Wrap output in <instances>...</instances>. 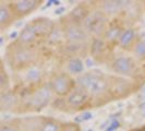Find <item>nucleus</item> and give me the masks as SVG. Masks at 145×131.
Listing matches in <instances>:
<instances>
[{"label": "nucleus", "instance_id": "6ab92c4d", "mask_svg": "<svg viewBox=\"0 0 145 131\" xmlns=\"http://www.w3.org/2000/svg\"><path fill=\"white\" fill-rule=\"evenodd\" d=\"M94 5L96 9L111 20L120 15L127 5V0H98L94 1Z\"/></svg>", "mask_w": 145, "mask_h": 131}, {"label": "nucleus", "instance_id": "c756f323", "mask_svg": "<svg viewBox=\"0 0 145 131\" xmlns=\"http://www.w3.org/2000/svg\"><path fill=\"white\" fill-rule=\"evenodd\" d=\"M141 3H142V8H143V11H144V15H145V0H142Z\"/></svg>", "mask_w": 145, "mask_h": 131}, {"label": "nucleus", "instance_id": "f03ea898", "mask_svg": "<svg viewBox=\"0 0 145 131\" xmlns=\"http://www.w3.org/2000/svg\"><path fill=\"white\" fill-rule=\"evenodd\" d=\"M76 84L83 87L92 98L93 108H98L111 103L108 94L109 73L99 69L86 70L75 78Z\"/></svg>", "mask_w": 145, "mask_h": 131}, {"label": "nucleus", "instance_id": "393cba45", "mask_svg": "<svg viewBox=\"0 0 145 131\" xmlns=\"http://www.w3.org/2000/svg\"><path fill=\"white\" fill-rule=\"evenodd\" d=\"M131 55L138 60V64L145 65V37H141L138 39Z\"/></svg>", "mask_w": 145, "mask_h": 131}, {"label": "nucleus", "instance_id": "c85d7f7f", "mask_svg": "<svg viewBox=\"0 0 145 131\" xmlns=\"http://www.w3.org/2000/svg\"><path fill=\"white\" fill-rule=\"evenodd\" d=\"M129 131H145V124H141V126H138V127H134V128L130 129Z\"/></svg>", "mask_w": 145, "mask_h": 131}, {"label": "nucleus", "instance_id": "5701e85b", "mask_svg": "<svg viewBox=\"0 0 145 131\" xmlns=\"http://www.w3.org/2000/svg\"><path fill=\"white\" fill-rule=\"evenodd\" d=\"M61 120L49 116H44L38 131H59L62 126Z\"/></svg>", "mask_w": 145, "mask_h": 131}, {"label": "nucleus", "instance_id": "4468645a", "mask_svg": "<svg viewBox=\"0 0 145 131\" xmlns=\"http://www.w3.org/2000/svg\"><path fill=\"white\" fill-rule=\"evenodd\" d=\"M27 23L34 31L39 43L44 46L46 41L48 39V37L50 36V34L52 33V31L56 28L57 21L52 20L48 16H37V18L32 19Z\"/></svg>", "mask_w": 145, "mask_h": 131}, {"label": "nucleus", "instance_id": "9d476101", "mask_svg": "<svg viewBox=\"0 0 145 131\" xmlns=\"http://www.w3.org/2000/svg\"><path fill=\"white\" fill-rule=\"evenodd\" d=\"M115 52L116 49L111 48L103 37H93L89 39L87 58H91L95 64L106 67L109 60L114 57Z\"/></svg>", "mask_w": 145, "mask_h": 131}, {"label": "nucleus", "instance_id": "bb28decb", "mask_svg": "<svg viewBox=\"0 0 145 131\" xmlns=\"http://www.w3.org/2000/svg\"><path fill=\"white\" fill-rule=\"evenodd\" d=\"M59 131H82L81 124L75 121H63Z\"/></svg>", "mask_w": 145, "mask_h": 131}, {"label": "nucleus", "instance_id": "412c9836", "mask_svg": "<svg viewBox=\"0 0 145 131\" xmlns=\"http://www.w3.org/2000/svg\"><path fill=\"white\" fill-rule=\"evenodd\" d=\"M15 22L16 20L9 7L8 1H0V32L10 29Z\"/></svg>", "mask_w": 145, "mask_h": 131}, {"label": "nucleus", "instance_id": "4be33fe9", "mask_svg": "<svg viewBox=\"0 0 145 131\" xmlns=\"http://www.w3.org/2000/svg\"><path fill=\"white\" fill-rule=\"evenodd\" d=\"M42 115H32V116L15 118L18 126L21 131H38L43 120Z\"/></svg>", "mask_w": 145, "mask_h": 131}, {"label": "nucleus", "instance_id": "0eeeda50", "mask_svg": "<svg viewBox=\"0 0 145 131\" xmlns=\"http://www.w3.org/2000/svg\"><path fill=\"white\" fill-rule=\"evenodd\" d=\"M144 84L140 81L132 80L109 73L108 94L111 102L123 101L133 94H137Z\"/></svg>", "mask_w": 145, "mask_h": 131}, {"label": "nucleus", "instance_id": "ddd939ff", "mask_svg": "<svg viewBox=\"0 0 145 131\" xmlns=\"http://www.w3.org/2000/svg\"><path fill=\"white\" fill-rule=\"evenodd\" d=\"M8 3L18 22L36 12L43 6L44 0H11Z\"/></svg>", "mask_w": 145, "mask_h": 131}, {"label": "nucleus", "instance_id": "2eb2a0df", "mask_svg": "<svg viewBox=\"0 0 145 131\" xmlns=\"http://www.w3.org/2000/svg\"><path fill=\"white\" fill-rule=\"evenodd\" d=\"M144 16L142 3L138 0H127V5L118 16L125 26H138V22Z\"/></svg>", "mask_w": 145, "mask_h": 131}, {"label": "nucleus", "instance_id": "39448f33", "mask_svg": "<svg viewBox=\"0 0 145 131\" xmlns=\"http://www.w3.org/2000/svg\"><path fill=\"white\" fill-rule=\"evenodd\" d=\"M50 107L62 113L76 114L93 109V103L86 91L83 87L76 85V87L65 97H56Z\"/></svg>", "mask_w": 145, "mask_h": 131}, {"label": "nucleus", "instance_id": "dca6fc26", "mask_svg": "<svg viewBox=\"0 0 145 131\" xmlns=\"http://www.w3.org/2000/svg\"><path fill=\"white\" fill-rule=\"evenodd\" d=\"M57 68L72 75L73 78H78L86 71V64L85 59L80 57H61L57 59Z\"/></svg>", "mask_w": 145, "mask_h": 131}, {"label": "nucleus", "instance_id": "b1692460", "mask_svg": "<svg viewBox=\"0 0 145 131\" xmlns=\"http://www.w3.org/2000/svg\"><path fill=\"white\" fill-rule=\"evenodd\" d=\"M11 77L8 72L5 62L0 66V94L11 88Z\"/></svg>", "mask_w": 145, "mask_h": 131}, {"label": "nucleus", "instance_id": "7c9ffc66", "mask_svg": "<svg viewBox=\"0 0 145 131\" xmlns=\"http://www.w3.org/2000/svg\"><path fill=\"white\" fill-rule=\"evenodd\" d=\"M3 62H5V61H3V59H1V58H0V66L2 65V64H3Z\"/></svg>", "mask_w": 145, "mask_h": 131}, {"label": "nucleus", "instance_id": "1a4fd4ad", "mask_svg": "<svg viewBox=\"0 0 145 131\" xmlns=\"http://www.w3.org/2000/svg\"><path fill=\"white\" fill-rule=\"evenodd\" d=\"M57 22L63 34L65 42L83 43V42H88L91 39L84 25L82 23L71 20L70 18L67 16V14L60 16Z\"/></svg>", "mask_w": 145, "mask_h": 131}, {"label": "nucleus", "instance_id": "423d86ee", "mask_svg": "<svg viewBox=\"0 0 145 131\" xmlns=\"http://www.w3.org/2000/svg\"><path fill=\"white\" fill-rule=\"evenodd\" d=\"M43 61L35 66H32L27 69L23 70L19 73L13 74V80H14V86L19 87L21 90H29L33 87H36L43 83L47 82V79L49 77L50 72L54 69H49V62Z\"/></svg>", "mask_w": 145, "mask_h": 131}, {"label": "nucleus", "instance_id": "9b49d317", "mask_svg": "<svg viewBox=\"0 0 145 131\" xmlns=\"http://www.w3.org/2000/svg\"><path fill=\"white\" fill-rule=\"evenodd\" d=\"M22 105V92L19 87L12 86L0 94V113L20 115Z\"/></svg>", "mask_w": 145, "mask_h": 131}, {"label": "nucleus", "instance_id": "f8f14e48", "mask_svg": "<svg viewBox=\"0 0 145 131\" xmlns=\"http://www.w3.org/2000/svg\"><path fill=\"white\" fill-rule=\"evenodd\" d=\"M109 21H110V19L107 18L105 14H103L98 9H96L94 5V10L87 16V19L84 21L83 25H84L87 34L91 38L102 37L107 25H108Z\"/></svg>", "mask_w": 145, "mask_h": 131}, {"label": "nucleus", "instance_id": "cd10ccee", "mask_svg": "<svg viewBox=\"0 0 145 131\" xmlns=\"http://www.w3.org/2000/svg\"><path fill=\"white\" fill-rule=\"evenodd\" d=\"M138 98L141 104H145V87L141 88V90L138 92Z\"/></svg>", "mask_w": 145, "mask_h": 131}, {"label": "nucleus", "instance_id": "a878e982", "mask_svg": "<svg viewBox=\"0 0 145 131\" xmlns=\"http://www.w3.org/2000/svg\"><path fill=\"white\" fill-rule=\"evenodd\" d=\"M0 131H21L16 119H11V120H7V121H0Z\"/></svg>", "mask_w": 145, "mask_h": 131}, {"label": "nucleus", "instance_id": "a211bd4d", "mask_svg": "<svg viewBox=\"0 0 145 131\" xmlns=\"http://www.w3.org/2000/svg\"><path fill=\"white\" fill-rule=\"evenodd\" d=\"M124 28H125V24L119 18L111 19L109 21L108 25H107V28H106L105 32H104V34L102 35L103 39L108 44L111 48L117 49L119 38L121 36Z\"/></svg>", "mask_w": 145, "mask_h": 131}, {"label": "nucleus", "instance_id": "7ed1b4c3", "mask_svg": "<svg viewBox=\"0 0 145 131\" xmlns=\"http://www.w3.org/2000/svg\"><path fill=\"white\" fill-rule=\"evenodd\" d=\"M21 92L22 105L20 115L39 114L44 109L50 107L56 98L47 82L29 90H21Z\"/></svg>", "mask_w": 145, "mask_h": 131}, {"label": "nucleus", "instance_id": "aec40b11", "mask_svg": "<svg viewBox=\"0 0 145 131\" xmlns=\"http://www.w3.org/2000/svg\"><path fill=\"white\" fill-rule=\"evenodd\" d=\"M93 10H94V1H81V2H78L65 14L73 21L83 24Z\"/></svg>", "mask_w": 145, "mask_h": 131}, {"label": "nucleus", "instance_id": "f257e3e1", "mask_svg": "<svg viewBox=\"0 0 145 131\" xmlns=\"http://www.w3.org/2000/svg\"><path fill=\"white\" fill-rule=\"evenodd\" d=\"M52 58H56L55 55L45 46H26L13 39L6 47L3 61L14 74Z\"/></svg>", "mask_w": 145, "mask_h": 131}, {"label": "nucleus", "instance_id": "f3484780", "mask_svg": "<svg viewBox=\"0 0 145 131\" xmlns=\"http://www.w3.org/2000/svg\"><path fill=\"white\" fill-rule=\"evenodd\" d=\"M141 37L138 26H125L119 38L117 49L125 54H131Z\"/></svg>", "mask_w": 145, "mask_h": 131}, {"label": "nucleus", "instance_id": "20e7f679", "mask_svg": "<svg viewBox=\"0 0 145 131\" xmlns=\"http://www.w3.org/2000/svg\"><path fill=\"white\" fill-rule=\"evenodd\" d=\"M110 74H115L119 77H123L132 80L143 82V66L138 64V60L131 54H117L115 52L114 57L109 60L106 65Z\"/></svg>", "mask_w": 145, "mask_h": 131}, {"label": "nucleus", "instance_id": "6e6552de", "mask_svg": "<svg viewBox=\"0 0 145 131\" xmlns=\"http://www.w3.org/2000/svg\"><path fill=\"white\" fill-rule=\"evenodd\" d=\"M47 84L50 87L56 97H65L76 87V80L72 75L58 69L57 67L52 70L47 79Z\"/></svg>", "mask_w": 145, "mask_h": 131}]
</instances>
